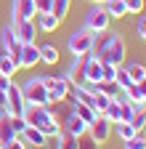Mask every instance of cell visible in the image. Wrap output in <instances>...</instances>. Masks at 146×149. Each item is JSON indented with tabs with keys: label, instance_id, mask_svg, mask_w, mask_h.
<instances>
[{
	"label": "cell",
	"instance_id": "6da1fadb",
	"mask_svg": "<svg viewBox=\"0 0 146 149\" xmlns=\"http://www.w3.org/2000/svg\"><path fill=\"white\" fill-rule=\"evenodd\" d=\"M101 37H96V43H93V53L98 61H106V64H114V67H120L122 61H125V53H127V48H125V40L120 35H114V32H98Z\"/></svg>",
	"mask_w": 146,
	"mask_h": 149
},
{
	"label": "cell",
	"instance_id": "7a4b0ae2",
	"mask_svg": "<svg viewBox=\"0 0 146 149\" xmlns=\"http://www.w3.org/2000/svg\"><path fill=\"white\" fill-rule=\"evenodd\" d=\"M24 120H27V125H32V128H40L43 133L48 136V139H53V136H59V130H61V125H59V120H56V115L48 109V107H37V104H27V109H24V115H21Z\"/></svg>",
	"mask_w": 146,
	"mask_h": 149
},
{
	"label": "cell",
	"instance_id": "3957f363",
	"mask_svg": "<svg viewBox=\"0 0 146 149\" xmlns=\"http://www.w3.org/2000/svg\"><path fill=\"white\" fill-rule=\"evenodd\" d=\"M43 83L48 85V104H64L69 99V88L72 83L66 80V74L53 77V74H43Z\"/></svg>",
	"mask_w": 146,
	"mask_h": 149
},
{
	"label": "cell",
	"instance_id": "277c9868",
	"mask_svg": "<svg viewBox=\"0 0 146 149\" xmlns=\"http://www.w3.org/2000/svg\"><path fill=\"white\" fill-rule=\"evenodd\" d=\"M21 93H24L27 104L48 107V85L43 83V74H40V77H29V80L21 85Z\"/></svg>",
	"mask_w": 146,
	"mask_h": 149
},
{
	"label": "cell",
	"instance_id": "5b68a950",
	"mask_svg": "<svg viewBox=\"0 0 146 149\" xmlns=\"http://www.w3.org/2000/svg\"><path fill=\"white\" fill-rule=\"evenodd\" d=\"M93 43H96V32H90L88 27L75 29V32L69 35V51H72V56L90 53V51H93Z\"/></svg>",
	"mask_w": 146,
	"mask_h": 149
},
{
	"label": "cell",
	"instance_id": "8992f818",
	"mask_svg": "<svg viewBox=\"0 0 146 149\" xmlns=\"http://www.w3.org/2000/svg\"><path fill=\"white\" fill-rule=\"evenodd\" d=\"M24 109H27V99H24L21 88L16 83H11V88L6 91V112H8V117H21Z\"/></svg>",
	"mask_w": 146,
	"mask_h": 149
},
{
	"label": "cell",
	"instance_id": "52a82bcc",
	"mask_svg": "<svg viewBox=\"0 0 146 149\" xmlns=\"http://www.w3.org/2000/svg\"><path fill=\"white\" fill-rule=\"evenodd\" d=\"M85 27L90 29V32H106L109 29V13H106V8L104 6H93L88 13H85Z\"/></svg>",
	"mask_w": 146,
	"mask_h": 149
},
{
	"label": "cell",
	"instance_id": "ba28073f",
	"mask_svg": "<svg viewBox=\"0 0 146 149\" xmlns=\"http://www.w3.org/2000/svg\"><path fill=\"white\" fill-rule=\"evenodd\" d=\"M88 136H90V139H93V141H96V144L101 146V144H104V141H106L109 136H112V123H109V120H106L104 115H98V117H96L93 123L88 125Z\"/></svg>",
	"mask_w": 146,
	"mask_h": 149
},
{
	"label": "cell",
	"instance_id": "9c48e42d",
	"mask_svg": "<svg viewBox=\"0 0 146 149\" xmlns=\"http://www.w3.org/2000/svg\"><path fill=\"white\" fill-rule=\"evenodd\" d=\"M13 32L19 37V43H35L37 24H35V19H13Z\"/></svg>",
	"mask_w": 146,
	"mask_h": 149
},
{
	"label": "cell",
	"instance_id": "30bf717a",
	"mask_svg": "<svg viewBox=\"0 0 146 149\" xmlns=\"http://www.w3.org/2000/svg\"><path fill=\"white\" fill-rule=\"evenodd\" d=\"M0 43H3V51L19 64V48H21V43H19V37H16L13 27H3V32H0Z\"/></svg>",
	"mask_w": 146,
	"mask_h": 149
},
{
	"label": "cell",
	"instance_id": "8fae6325",
	"mask_svg": "<svg viewBox=\"0 0 146 149\" xmlns=\"http://www.w3.org/2000/svg\"><path fill=\"white\" fill-rule=\"evenodd\" d=\"M37 61H40V48L35 43H21V48H19V67L32 69Z\"/></svg>",
	"mask_w": 146,
	"mask_h": 149
},
{
	"label": "cell",
	"instance_id": "7c38bea8",
	"mask_svg": "<svg viewBox=\"0 0 146 149\" xmlns=\"http://www.w3.org/2000/svg\"><path fill=\"white\" fill-rule=\"evenodd\" d=\"M88 56H90V53L75 56V61H72V67H69V72H66V80H69V83H75V85H82V83H85V64H88Z\"/></svg>",
	"mask_w": 146,
	"mask_h": 149
},
{
	"label": "cell",
	"instance_id": "4fadbf2b",
	"mask_svg": "<svg viewBox=\"0 0 146 149\" xmlns=\"http://www.w3.org/2000/svg\"><path fill=\"white\" fill-rule=\"evenodd\" d=\"M64 120H66V123H64V130H66V133H72L75 139H80V136H85V133H88V125L75 115V112H69Z\"/></svg>",
	"mask_w": 146,
	"mask_h": 149
},
{
	"label": "cell",
	"instance_id": "5bb4252c",
	"mask_svg": "<svg viewBox=\"0 0 146 149\" xmlns=\"http://www.w3.org/2000/svg\"><path fill=\"white\" fill-rule=\"evenodd\" d=\"M21 141H24V144H32V146H40V149H43V146L48 144V136L43 133L40 128H32V125H27V128H24V133H21Z\"/></svg>",
	"mask_w": 146,
	"mask_h": 149
},
{
	"label": "cell",
	"instance_id": "9a60e30c",
	"mask_svg": "<svg viewBox=\"0 0 146 149\" xmlns=\"http://www.w3.org/2000/svg\"><path fill=\"white\" fill-rule=\"evenodd\" d=\"M72 112H75L85 125H90V123L98 117V112H96L93 107H88V104H82V101H77V99H72Z\"/></svg>",
	"mask_w": 146,
	"mask_h": 149
},
{
	"label": "cell",
	"instance_id": "2e32d148",
	"mask_svg": "<svg viewBox=\"0 0 146 149\" xmlns=\"http://www.w3.org/2000/svg\"><path fill=\"white\" fill-rule=\"evenodd\" d=\"M35 0H13V19H35Z\"/></svg>",
	"mask_w": 146,
	"mask_h": 149
},
{
	"label": "cell",
	"instance_id": "e0dca14e",
	"mask_svg": "<svg viewBox=\"0 0 146 149\" xmlns=\"http://www.w3.org/2000/svg\"><path fill=\"white\" fill-rule=\"evenodd\" d=\"M85 83H101V61L96 56H88L85 64Z\"/></svg>",
	"mask_w": 146,
	"mask_h": 149
},
{
	"label": "cell",
	"instance_id": "ac0fdd59",
	"mask_svg": "<svg viewBox=\"0 0 146 149\" xmlns=\"http://www.w3.org/2000/svg\"><path fill=\"white\" fill-rule=\"evenodd\" d=\"M59 24L61 22L53 13H37V29H43V32H56Z\"/></svg>",
	"mask_w": 146,
	"mask_h": 149
},
{
	"label": "cell",
	"instance_id": "d6986e66",
	"mask_svg": "<svg viewBox=\"0 0 146 149\" xmlns=\"http://www.w3.org/2000/svg\"><path fill=\"white\" fill-rule=\"evenodd\" d=\"M104 8H106L109 19H122V16L127 13V6H125V0H106V3H104Z\"/></svg>",
	"mask_w": 146,
	"mask_h": 149
},
{
	"label": "cell",
	"instance_id": "ffe728a7",
	"mask_svg": "<svg viewBox=\"0 0 146 149\" xmlns=\"http://www.w3.org/2000/svg\"><path fill=\"white\" fill-rule=\"evenodd\" d=\"M69 8H72V0H51V13L59 19H66V13H69Z\"/></svg>",
	"mask_w": 146,
	"mask_h": 149
},
{
	"label": "cell",
	"instance_id": "44dd1931",
	"mask_svg": "<svg viewBox=\"0 0 146 149\" xmlns=\"http://www.w3.org/2000/svg\"><path fill=\"white\" fill-rule=\"evenodd\" d=\"M53 139H56V149H77V139L66 130H59V136H53Z\"/></svg>",
	"mask_w": 146,
	"mask_h": 149
},
{
	"label": "cell",
	"instance_id": "7402d4cb",
	"mask_svg": "<svg viewBox=\"0 0 146 149\" xmlns=\"http://www.w3.org/2000/svg\"><path fill=\"white\" fill-rule=\"evenodd\" d=\"M114 133H117L122 141H127V139H133V136L138 133V130H136L130 123H127V120H120V123H114Z\"/></svg>",
	"mask_w": 146,
	"mask_h": 149
},
{
	"label": "cell",
	"instance_id": "603a6c76",
	"mask_svg": "<svg viewBox=\"0 0 146 149\" xmlns=\"http://www.w3.org/2000/svg\"><path fill=\"white\" fill-rule=\"evenodd\" d=\"M16 69H19V64H16L8 53H3V56H0V74H6V77H13V74H16Z\"/></svg>",
	"mask_w": 146,
	"mask_h": 149
},
{
	"label": "cell",
	"instance_id": "cb8c5ba5",
	"mask_svg": "<svg viewBox=\"0 0 146 149\" xmlns=\"http://www.w3.org/2000/svg\"><path fill=\"white\" fill-rule=\"evenodd\" d=\"M40 61L56 64V61H59V48H56V45H43V48H40Z\"/></svg>",
	"mask_w": 146,
	"mask_h": 149
},
{
	"label": "cell",
	"instance_id": "d4e9b609",
	"mask_svg": "<svg viewBox=\"0 0 146 149\" xmlns=\"http://www.w3.org/2000/svg\"><path fill=\"white\" fill-rule=\"evenodd\" d=\"M127 74H130V80H133V83H141V80L146 77V67H143L141 61H136V64L127 67Z\"/></svg>",
	"mask_w": 146,
	"mask_h": 149
},
{
	"label": "cell",
	"instance_id": "484cf974",
	"mask_svg": "<svg viewBox=\"0 0 146 149\" xmlns=\"http://www.w3.org/2000/svg\"><path fill=\"white\" fill-rule=\"evenodd\" d=\"M125 149H146V136H143V130H138L133 139H127V141H125Z\"/></svg>",
	"mask_w": 146,
	"mask_h": 149
},
{
	"label": "cell",
	"instance_id": "4316f807",
	"mask_svg": "<svg viewBox=\"0 0 146 149\" xmlns=\"http://www.w3.org/2000/svg\"><path fill=\"white\" fill-rule=\"evenodd\" d=\"M104 117L109 120V123H120V101H109V107H106V112H104Z\"/></svg>",
	"mask_w": 146,
	"mask_h": 149
},
{
	"label": "cell",
	"instance_id": "83f0119b",
	"mask_svg": "<svg viewBox=\"0 0 146 149\" xmlns=\"http://www.w3.org/2000/svg\"><path fill=\"white\" fill-rule=\"evenodd\" d=\"M114 83H117V85H120L122 91H127V88L133 85L130 74H127V69H120V67H117V74H114Z\"/></svg>",
	"mask_w": 146,
	"mask_h": 149
},
{
	"label": "cell",
	"instance_id": "f1b7e54d",
	"mask_svg": "<svg viewBox=\"0 0 146 149\" xmlns=\"http://www.w3.org/2000/svg\"><path fill=\"white\" fill-rule=\"evenodd\" d=\"M127 123H130L136 130H143V125H146V109H136V112H133V117L127 120Z\"/></svg>",
	"mask_w": 146,
	"mask_h": 149
},
{
	"label": "cell",
	"instance_id": "f546056e",
	"mask_svg": "<svg viewBox=\"0 0 146 149\" xmlns=\"http://www.w3.org/2000/svg\"><path fill=\"white\" fill-rule=\"evenodd\" d=\"M93 93H96V104H93V109L98 112V115H104V112H106V107H109V101H112V99H109L106 93H98V91H93Z\"/></svg>",
	"mask_w": 146,
	"mask_h": 149
},
{
	"label": "cell",
	"instance_id": "4dcf8cb0",
	"mask_svg": "<svg viewBox=\"0 0 146 149\" xmlns=\"http://www.w3.org/2000/svg\"><path fill=\"white\" fill-rule=\"evenodd\" d=\"M8 123H11V130H13L16 136H21L24 128H27V120L24 117H8Z\"/></svg>",
	"mask_w": 146,
	"mask_h": 149
},
{
	"label": "cell",
	"instance_id": "1f68e13d",
	"mask_svg": "<svg viewBox=\"0 0 146 149\" xmlns=\"http://www.w3.org/2000/svg\"><path fill=\"white\" fill-rule=\"evenodd\" d=\"M127 6V13H141L143 11V0H125Z\"/></svg>",
	"mask_w": 146,
	"mask_h": 149
},
{
	"label": "cell",
	"instance_id": "d6a6232c",
	"mask_svg": "<svg viewBox=\"0 0 146 149\" xmlns=\"http://www.w3.org/2000/svg\"><path fill=\"white\" fill-rule=\"evenodd\" d=\"M136 32H138L141 40H146V16H141V13H138V22H136Z\"/></svg>",
	"mask_w": 146,
	"mask_h": 149
},
{
	"label": "cell",
	"instance_id": "836d02e7",
	"mask_svg": "<svg viewBox=\"0 0 146 149\" xmlns=\"http://www.w3.org/2000/svg\"><path fill=\"white\" fill-rule=\"evenodd\" d=\"M3 149H27V146H24L21 136H13L11 141H6V144H3Z\"/></svg>",
	"mask_w": 146,
	"mask_h": 149
},
{
	"label": "cell",
	"instance_id": "e575fe53",
	"mask_svg": "<svg viewBox=\"0 0 146 149\" xmlns=\"http://www.w3.org/2000/svg\"><path fill=\"white\" fill-rule=\"evenodd\" d=\"M77 149H98V144L90 139V136H88V139H82V136H80V139H77Z\"/></svg>",
	"mask_w": 146,
	"mask_h": 149
},
{
	"label": "cell",
	"instance_id": "d590c367",
	"mask_svg": "<svg viewBox=\"0 0 146 149\" xmlns=\"http://www.w3.org/2000/svg\"><path fill=\"white\" fill-rule=\"evenodd\" d=\"M35 8L37 13H51V0H35Z\"/></svg>",
	"mask_w": 146,
	"mask_h": 149
},
{
	"label": "cell",
	"instance_id": "8d00e7d4",
	"mask_svg": "<svg viewBox=\"0 0 146 149\" xmlns=\"http://www.w3.org/2000/svg\"><path fill=\"white\" fill-rule=\"evenodd\" d=\"M13 83V77H6V74H0V91H8Z\"/></svg>",
	"mask_w": 146,
	"mask_h": 149
},
{
	"label": "cell",
	"instance_id": "74e56055",
	"mask_svg": "<svg viewBox=\"0 0 146 149\" xmlns=\"http://www.w3.org/2000/svg\"><path fill=\"white\" fill-rule=\"evenodd\" d=\"M136 85H138V91H141V96H143V99H146V77H143V80H141V83H136Z\"/></svg>",
	"mask_w": 146,
	"mask_h": 149
},
{
	"label": "cell",
	"instance_id": "f35d334b",
	"mask_svg": "<svg viewBox=\"0 0 146 149\" xmlns=\"http://www.w3.org/2000/svg\"><path fill=\"white\" fill-rule=\"evenodd\" d=\"M0 107H6V91H0Z\"/></svg>",
	"mask_w": 146,
	"mask_h": 149
},
{
	"label": "cell",
	"instance_id": "ab89813d",
	"mask_svg": "<svg viewBox=\"0 0 146 149\" xmlns=\"http://www.w3.org/2000/svg\"><path fill=\"white\" fill-rule=\"evenodd\" d=\"M3 117H8V112H6V107H0V120Z\"/></svg>",
	"mask_w": 146,
	"mask_h": 149
},
{
	"label": "cell",
	"instance_id": "60d3db41",
	"mask_svg": "<svg viewBox=\"0 0 146 149\" xmlns=\"http://www.w3.org/2000/svg\"><path fill=\"white\" fill-rule=\"evenodd\" d=\"M90 3H96V6H104V3H106V0H90Z\"/></svg>",
	"mask_w": 146,
	"mask_h": 149
},
{
	"label": "cell",
	"instance_id": "b9f144b4",
	"mask_svg": "<svg viewBox=\"0 0 146 149\" xmlns=\"http://www.w3.org/2000/svg\"><path fill=\"white\" fill-rule=\"evenodd\" d=\"M0 149H3V144H0Z\"/></svg>",
	"mask_w": 146,
	"mask_h": 149
},
{
	"label": "cell",
	"instance_id": "7bdbcfd3",
	"mask_svg": "<svg viewBox=\"0 0 146 149\" xmlns=\"http://www.w3.org/2000/svg\"><path fill=\"white\" fill-rule=\"evenodd\" d=\"M143 130H146V125H143Z\"/></svg>",
	"mask_w": 146,
	"mask_h": 149
}]
</instances>
